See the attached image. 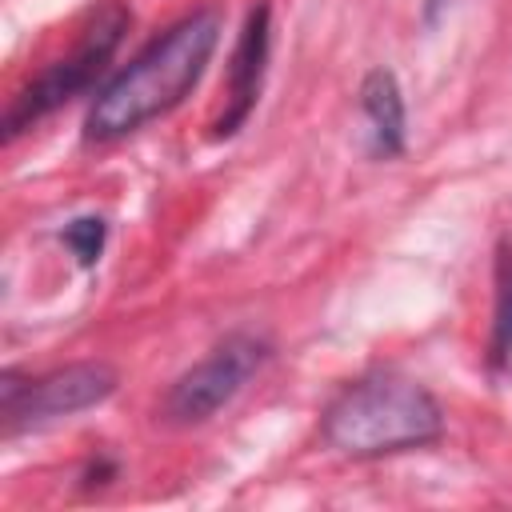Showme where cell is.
Segmentation results:
<instances>
[{
  "label": "cell",
  "instance_id": "obj_7",
  "mask_svg": "<svg viewBox=\"0 0 512 512\" xmlns=\"http://www.w3.org/2000/svg\"><path fill=\"white\" fill-rule=\"evenodd\" d=\"M360 112L368 124V152L380 160L400 156L408 140V108H404L400 80L388 68H372L360 80Z\"/></svg>",
  "mask_w": 512,
  "mask_h": 512
},
{
  "label": "cell",
  "instance_id": "obj_8",
  "mask_svg": "<svg viewBox=\"0 0 512 512\" xmlns=\"http://www.w3.org/2000/svg\"><path fill=\"white\" fill-rule=\"evenodd\" d=\"M512 356V248L500 244L496 256V300H492V340H488V360L500 368Z\"/></svg>",
  "mask_w": 512,
  "mask_h": 512
},
{
  "label": "cell",
  "instance_id": "obj_6",
  "mask_svg": "<svg viewBox=\"0 0 512 512\" xmlns=\"http://www.w3.org/2000/svg\"><path fill=\"white\" fill-rule=\"evenodd\" d=\"M268 48H272V8L256 4L240 28V40L232 48L228 60V104L220 112V120L212 124V136L224 140L232 132L244 128V120L252 116L256 100H260V84H264V68H268Z\"/></svg>",
  "mask_w": 512,
  "mask_h": 512
},
{
  "label": "cell",
  "instance_id": "obj_9",
  "mask_svg": "<svg viewBox=\"0 0 512 512\" xmlns=\"http://www.w3.org/2000/svg\"><path fill=\"white\" fill-rule=\"evenodd\" d=\"M60 240L76 256L80 268H96L100 256H104V244H108V220L104 216H92V212L88 216H76V220L64 224Z\"/></svg>",
  "mask_w": 512,
  "mask_h": 512
},
{
  "label": "cell",
  "instance_id": "obj_3",
  "mask_svg": "<svg viewBox=\"0 0 512 512\" xmlns=\"http://www.w3.org/2000/svg\"><path fill=\"white\" fill-rule=\"evenodd\" d=\"M128 24H132V12H128L120 0H104V4L92 12L84 36L72 44V52H68V56H56L52 64H44V68L12 96L8 112H4V140H16L20 132H28L32 124H40L44 116H52L56 108H64L68 100L84 96V92L104 76V68H108V60L116 56V48H120Z\"/></svg>",
  "mask_w": 512,
  "mask_h": 512
},
{
  "label": "cell",
  "instance_id": "obj_2",
  "mask_svg": "<svg viewBox=\"0 0 512 512\" xmlns=\"http://www.w3.org/2000/svg\"><path fill=\"white\" fill-rule=\"evenodd\" d=\"M444 436L440 400L412 376L364 372L320 412V440L344 460H380L428 448Z\"/></svg>",
  "mask_w": 512,
  "mask_h": 512
},
{
  "label": "cell",
  "instance_id": "obj_5",
  "mask_svg": "<svg viewBox=\"0 0 512 512\" xmlns=\"http://www.w3.org/2000/svg\"><path fill=\"white\" fill-rule=\"evenodd\" d=\"M272 344L256 332H232L224 336L204 360H196L188 372L172 380V388L160 400V420L172 428H196L212 420L220 408H228L244 384L268 364Z\"/></svg>",
  "mask_w": 512,
  "mask_h": 512
},
{
  "label": "cell",
  "instance_id": "obj_1",
  "mask_svg": "<svg viewBox=\"0 0 512 512\" xmlns=\"http://www.w3.org/2000/svg\"><path fill=\"white\" fill-rule=\"evenodd\" d=\"M216 44H220L216 8H196L176 24H168L112 80L96 88L84 116V136L96 144H108L168 116L200 84Z\"/></svg>",
  "mask_w": 512,
  "mask_h": 512
},
{
  "label": "cell",
  "instance_id": "obj_4",
  "mask_svg": "<svg viewBox=\"0 0 512 512\" xmlns=\"http://www.w3.org/2000/svg\"><path fill=\"white\" fill-rule=\"evenodd\" d=\"M120 384V372L108 360H76L64 368H52L44 376H24L16 368L0 372V416L4 432L40 428L52 420H68L76 412H88L104 404Z\"/></svg>",
  "mask_w": 512,
  "mask_h": 512
}]
</instances>
